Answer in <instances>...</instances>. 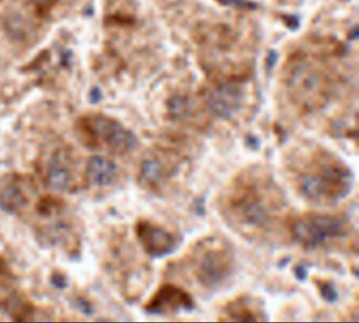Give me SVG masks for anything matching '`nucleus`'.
<instances>
[{"mask_svg": "<svg viewBox=\"0 0 359 323\" xmlns=\"http://www.w3.org/2000/svg\"><path fill=\"white\" fill-rule=\"evenodd\" d=\"M92 146H104L114 153L132 151L137 145L134 134L115 120L95 115L84 122V128Z\"/></svg>", "mask_w": 359, "mask_h": 323, "instance_id": "39448f33", "label": "nucleus"}, {"mask_svg": "<svg viewBox=\"0 0 359 323\" xmlns=\"http://www.w3.org/2000/svg\"><path fill=\"white\" fill-rule=\"evenodd\" d=\"M346 231L344 219L329 213L306 212L293 218L290 223L294 240L309 249H317L329 240L341 238Z\"/></svg>", "mask_w": 359, "mask_h": 323, "instance_id": "20e7f679", "label": "nucleus"}, {"mask_svg": "<svg viewBox=\"0 0 359 323\" xmlns=\"http://www.w3.org/2000/svg\"><path fill=\"white\" fill-rule=\"evenodd\" d=\"M31 1L38 7H48V6L56 3L57 0H31Z\"/></svg>", "mask_w": 359, "mask_h": 323, "instance_id": "4468645a", "label": "nucleus"}, {"mask_svg": "<svg viewBox=\"0 0 359 323\" xmlns=\"http://www.w3.org/2000/svg\"><path fill=\"white\" fill-rule=\"evenodd\" d=\"M219 213L233 226L262 228L285 206V198L273 179L258 170L241 172L218 198Z\"/></svg>", "mask_w": 359, "mask_h": 323, "instance_id": "f257e3e1", "label": "nucleus"}, {"mask_svg": "<svg viewBox=\"0 0 359 323\" xmlns=\"http://www.w3.org/2000/svg\"><path fill=\"white\" fill-rule=\"evenodd\" d=\"M178 172L175 164L159 158H149L142 161L137 180L147 191L161 193Z\"/></svg>", "mask_w": 359, "mask_h": 323, "instance_id": "6e6552de", "label": "nucleus"}, {"mask_svg": "<svg viewBox=\"0 0 359 323\" xmlns=\"http://www.w3.org/2000/svg\"><path fill=\"white\" fill-rule=\"evenodd\" d=\"M46 180L51 188L60 191H72L77 186L71 161L61 153L50 160Z\"/></svg>", "mask_w": 359, "mask_h": 323, "instance_id": "9d476101", "label": "nucleus"}, {"mask_svg": "<svg viewBox=\"0 0 359 323\" xmlns=\"http://www.w3.org/2000/svg\"><path fill=\"white\" fill-rule=\"evenodd\" d=\"M135 232L143 251L154 258L171 255L181 243L178 234L147 219H140L137 221Z\"/></svg>", "mask_w": 359, "mask_h": 323, "instance_id": "423d86ee", "label": "nucleus"}, {"mask_svg": "<svg viewBox=\"0 0 359 323\" xmlns=\"http://www.w3.org/2000/svg\"><path fill=\"white\" fill-rule=\"evenodd\" d=\"M143 308L148 314L170 315L191 312L195 308V303L192 296L183 287L166 282L154 291Z\"/></svg>", "mask_w": 359, "mask_h": 323, "instance_id": "0eeeda50", "label": "nucleus"}, {"mask_svg": "<svg viewBox=\"0 0 359 323\" xmlns=\"http://www.w3.org/2000/svg\"><path fill=\"white\" fill-rule=\"evenodd\" d=\"M294 275L300 281L305 280L306 278V270H305L304 267L301 266V265H299V266L295 267Z\"/></svg>", "mask_w": 359, "mask_h": 323, "instance_id": "ddd939ff", "label": "nucleus"}, {"mask_svg": "<svg viewBox=\"0 0 359 323\" xmlns=\"http://www.w3.org/2000/svg\"><path fill=\"white\" fill-rule=\"evenodd\" d=\"M297 191L318 205L337 204L348 195L352 172L344 163L327 153H317L294 164L291 170Z\"/></svg>", "mask_w": 359, "mask_h": 323, "instance_id": "f03ea898", "label": "nucleus"}, {"mask_svg": "<svg viewBox=\"0 0 359 323\" xmlns=\"http://www.w3.org/2000/svg\"><path fill=\"white\" fill-rule=\"evenodd\" d=\"M318 289L321 296L328 302H334L338 298V294L331 284L327 282L318 281Z\"/></svg>", "mask_w": 359, "mask_h": 323, "instance_id": "f8f14e48", "label": "nucleus"}, {"mask_svg": "<svg viewBox=\"0 0 359 323\" xmlns=\"http://www.w3.org/2000/svg\"><path fill=\"white\" fill-rule=\"evenodd\" d=\"M117 177V166L111 160L95 156L86 164L85 181L90 186L107 188L112 186Z\"/></svg>", "mask_w": 359, "mask_h": 323, "instance_id": "9b49d317", "label": "nucleus"}, {"mask_svg": "<svg viewBox=\"0 0 359 323\" xmlns=\"http://www.w3.org/2000/svg\"><path fill=\"white\" fill-rule=\"evenodd\" d=\"M219 322H256L267 321L262 305L249 296L230 300L224 305Z\"/></svg>", "mask_w": 359, "mask_h": 323, "instance_id": "1a4fd4ad", "label": "nucleus"}, {"mask_svg": "<svg viewBox=\"0 0 359 323\" xmlns=\"http://www.w3.org/2000/svg\"><path fill=\"white\" fill-rule=\"evenodd\" d=\"M179 265L203 289L215 291L233 274L235 254L221 236H206L190 247Z\"/></svg>", "mask_w": 359, "mask_h": 323, "instance_id": "7ed1b4c3", "label": "nucleus"}]
</instances>
